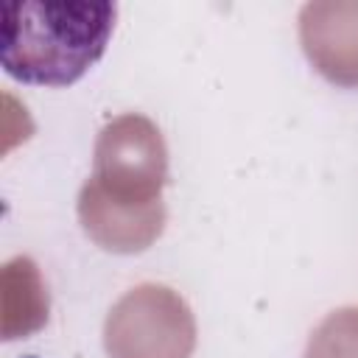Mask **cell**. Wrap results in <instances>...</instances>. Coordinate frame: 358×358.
Returning <instances> with one entry per match:
<instances>
[{"label":"cell","instance_id":"cell-7","mask_svg":"<svg viewBox=\"0 0 358 358\" xmlns=\"http://www.w3.org/2000/svg\"><path fill=\"white\" fill-rule=\"evenodd\" d=\"M305 358H358V305L327 313L310 333Z\"/></svg>","mask_w":358,"mask_h":358},{"label":"cell","instance_id":"cell-6","mask_svg":"<svg viewBox=\"0 0 358 358\" xmlns=\"http://www.w3.org/2000/svg\"><path fill=\"white\" fill-rule=\"evenodd\" d=\"M3 338H25L48 322V288L36 263L25 255L11 257L0 271Z\"/></svg>","mask_w":358,"mask_h":358},{"label":"cell","instance_id":"cell-1","mask_svg":"<svg viewBox=\"0 0 358 358\" xmlns=\"http://www.w3.org/2000/svg\"><path fill=\"white\" fill-rule=\"evenodd\" d=\"M115 3L8 0L0 8V62L25 84L67 87L106 50Z\"/></svg>","mask_w":358,"mask_h":358},{"label":"cell","instance_id":"cell-4","mask_svg":"<svg viewBox=\"0 0 358 358\" xmlns=\"http://www.w3.org/2000/svg\"><path fill=\"white\" fill-rule=\"evenodd\" d=\"M299 42L319 76L336 87H358V0L305 3Z\"/></svg>","mask_w":358,"mask_h":358},{"label":"cell","instance_id":"cell-2","mask_svg":"<svg viewBox=\"0 0 358 358\" xmlns=\"http://www.w3.org/2000/svg\"><path fill=\"white\" fill-rule=\"evenodd\" d=\"M103 347L109 358H190L196 350L193 310L173 288L143 282L112 305Z\"/></svg>","mask_w":358,"mask_h":358},{"label":"cell","instance_id":"cell-5","mask_svg":"<svg viewBox=\"0 0 358 358\" xmlns=\"http://www.w3.org/2000/svg\"><path fill=\"white\" fill-rule=\"evenodd\" d=\"M78 221L92 243L115 255H137L148 249L165 229V204H120L109 199L92 179L78 193Z\"/></svg>","mask_w":358,"mask_h":358},{"label":"cell","instance_id":"cell-3","mask_svg":"<svg viewBox=\"0 0 358 358\" xmlns=\"http://www.w3.org/2000/svg\"><path fill=\"white\" fill-rule=\"evenodd\" d=\"M90 179L120 204L159 201L168 182V148L157 123L137 112L109 120L98 134Z\"/></svg>","mask_w":358,"mask_h":358}]
</instances>
